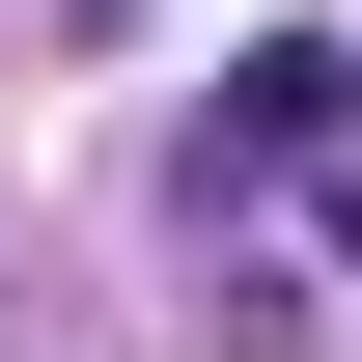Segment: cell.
I'll return each instance as SVG.
<instances>
[{
	"label": "cell",
	"mask_w": 362,
	"mask_h": 362,
	"mask_svg": "<svg viewBox=\"0 0 362 362\" xmlns=\"http://www.w3.org/2000/svg\"><path fill=\"white\" fill-rule=\"evenodd\" d=\"M334 279H362V168H334Z\"/></svg>",
	"instance_id": "cell-2"
},
{
	"label": "cell",
	"mask_w": 362,
	"mask_h": 362,
	"mask_svg": "<svg viewBox=\"0 0 362 362\" xmlns=\"http://www.w3.org/2000/svg\"><path fill=\"white\" fill-rule=\"evenodd\" d=\"M334 139H362V56H334V28H251V56H223V112H195V195L334 168Z\"/></svg>",
	"instance_id": "cell-1"
}]
</instances>
